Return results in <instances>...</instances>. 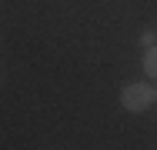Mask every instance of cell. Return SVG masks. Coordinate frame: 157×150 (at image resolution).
I'll return each mask as SVG.
<instances>
[{
	"label": "cell",
	"instance_id": "cell-1",
	"mask_svg": "<svg viewBox=\"0 0 157 150\" xmlns=\"http://www.w3.org/2000/svg\"><path fill=\"white\" fill-rule=\"evenodd\" d=\"M121 103H124V110H130V114H144L154 103V90L147 87V84H127L121 90Z\"/></svg>",
	"mask_w": 157,
	"mask_h": 150
},
{
	"label": "cell",
	"instance_id": "cell-2",
	"mask_svg": "<svg viewBox=\"0 0 157 150\" xmlns=\"http://www.w3.org/2000/svg\"><path fill=\"white\" fill-rule=\"evenodd\" d=\"M144 73H147V77H157V47L154 43H151L147 54H144Z\"/></svg>",
	"mask_w": 157,
	"mask_h": 150
},
{
	"label": "cell",
	"instance_id": "cell-3",
	"mask_svg": "<svg viewBox=\"0 0 157 150\" xmlns=\"http://www.w3.org/2000/svg\"><path fill=\"white\" fill-rule=\"evenodd\" d=\"M154 97H157V93H154Z\"/></svg>",
	"mask_w": 157,
	"mask_h": 150
}]
</instances>
